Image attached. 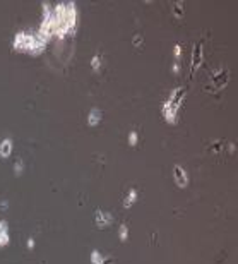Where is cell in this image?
<instances>
[{
    "label": "cell",
    "mask_w": 238,
    "mask_h": 264,
    "mask_svg": "<svg viewBox=\"0 0 238 264\" xmlns=\"http://www.w3.org/2000/svg\"><path fill=\"white\" fill-rule=\"evenodd\" d=\"M7 225H5V221H0V245L7 244Z\"/></svg>",
    "instance_id": "cell-2"
},
{
    "label": "cell",
    "mask_w": 238,
    "mask_h": 264,
    "mask_svg": "<svg viewBox=\"0 0 238 264\" xmlns=\"http://www.w3.org/2000/svg\"><path fill=\"white\" fill-rule=\"evenodd\" d=\"M120 233H122V238H125V235H127V228H125V227H122V228H120Z\"/></svg>",
    "instance_id": "cell-4"
},
{
    "label": "cell",
    "mask_w": 238,
    "mask_h": 264,
    "mask_svg": "<svg viewBox=\"0 0 238 264\" xmlns=\"http://www.w3.org/2000/svg\"><path fill=\"white\" fill-rule=\"evenodd\" d=\"M9 151H10V142H5V146H4V156H9Z\"/></svg>",
    "instance_id": "cell-3"
},
{
    "label": "cell",
    "mask_w": 238,
    "mask_h": 264,
    "mask_svg": "<svg viewBox=\"0 0 238 264\" xmlns=\"http://www.w3.org/2000/svg\"><path fill=\"white\" fill-rule=\"evenodd\" d=\"M175 177H177V180H180V185L182 187L187 185V173L183 171L182 167H175Z\"/></svg>",
    "instance_id": "cell-1"
}]
</instances>
